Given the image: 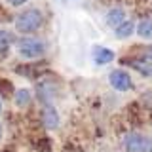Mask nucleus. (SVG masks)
<instances>
[{
    "label": "nucleus",
    "instance_id": "1",
    "mask_svg": "<svg viewBox=\"0 0 152 152\" xmlns=\"http://www.w3.org/2000/svg\"><path fill=\"white\" fill-rule=\"evenodd\" d=\"M44 25V13L38 8H27L15 17V31L21 34H32Z\"/></svg>",
    "mask_w": 152,
    "mask_h": 152
},
{
    "label": "nucleus",
    "instance_id": "2",
    "mask_svg": "<svg viewBox=\"0 0 152 152\" xmlns=\"http://www.w3.org/2000/svg\"><path fill=\"white\" fill-rule=\"evenodd\" d=\"M17 53L23 59H38L46 53V42L38 36H23L17 40Z\"/></svg>",
    "mask_w": 152,
    "mask_h": 152
},
{
    "label": "nucleus",
    "instance_id": "3",
    "mask_svg": "<svg viewBox=\"0 0 152 152\" xmlns=\"http://www.w3.org/2000/svg\"><path fill=\"white\" fill-rule=\"evenodd\" d=\"M124 148L126 152H152V139L145 133H127L124 137Z\"/></svg>",
    "mask_w": 152,
    "mask_h": 152
},
{
    "label": "nucleus",
    "instance_id": "4",
    "mask_svg": "<svg viewBox=\"0 0 152 152\" xmlns=\"http://www.w3.org/2000/svg\"><path fill=\"white\" fill-rule=\"evenodd\" d=\"M108 82L116 91H129L133 88V82H131V76L126 72L124 69H114L110 74H108Z\"/></svg>",
    "mask_w": 152,
    "mask_h": 152
},
{
    "label": "nucleus",
    "instance_id": "5",
    "mask_svg": "<svg viewBox=\"0 0 152 152\" xmlns=\"http://www.w3.org/2000/svg\"><path fill=\"white\" fill-rule=\"evenodd\" d=\"M55 93H57V86L53 80H40L36 84V97L40 103L51 104V101L55 99Z\"/></svg>",
    "mask_w": 152,
    "mask_h": 152
},
{
    "label": "nucleus",
    "instance_id": "6",
    "mask_svg": "<svg viewBox=\"0 0 152 152\" xmlns=\"http://www.w3.org/2000/svg\"><path fill=\"white\" fill-rule=\"evenodd\" d=\"M42 124L46 129H57L59 126V112L55 110L53 104H44L42 108Z\"/></svg>",
    "mask_w": 152,
    "mask_h": 152
},
{
    "label": "nucleus",
    "instance_id": "7",
    "mask_svg": "<svg viewBox=\"0 0 152 152\" xmlns=\"http://www.w3.org/2000/svg\"><path fill=\"white\" fill-rule=\"evenodd\" d=\"M122 21H126V12H124L122 8H112V10H108L107 15H104V23L110 28H116Z\"/></svg>",
    "mask_w": 152,
    "mask_h": 152
},
{
    "label": "nucleus",
    "instance_id": "8",
    "mask_svg": "<svg viewBox=\"0 0 152 152\" xmlns=\"http://www.w3.org/2000/svg\"><path fill=\"white\" fill-rule=\"evenodd\" d=\"M112 59H114V51L108 50V48L97 46L93 50V61H95V65H107V63H110Z\"/></svg>",
    "mask_w": 152,
    "mask_h": 152
},
{
    "label": "nucleus",
    "instance_id": "9",
    "mask_svg": "<svg viewBox=\"0 0 152 152\" xmlns=\"http://www.w3.org/2000/svg\"><path fill=\"white\" fill-rule=\"evenodd\" d=\"M133 32H135V25H133V21L129 19H126V21H122L120 25L114 28V34H116L118 40H124V38H129Z\"/></svg>",
    "mask_w": 152,
    "mask_h": 152
},
{
    "label": "nucleus",
    "instance_id": "10",
    "mask_svg": "<svg viewBox=\"0 0 152 152\" xmlns=\"http://www.w3.org/2000/svg\"><path fill=\"white\" fill-rule=\"evenodd\" d=\"M13 101H15V104L19 108H25L31 104L32 101V93H31V89H25V88H21V89H17L15 95H13Z\"/></svg>",
    "mask_w": 152,
    "mask_h": 152
},
{
    "label": "nucleus",
    "instance_id": "11",
    "mask_svg": "<svg viewBox=\"0 0 152 152\" xmlns=\"http://www.w3.org/2000/svg\"><path fill=\"white\" fill-rule=\"evenodd\" d=\"M137 34L141 38H152V19H141L137 23Z\"/></svg>",
    "mask_w": 152,
    "mask_h": 152
},
{
    "label": "nucleus",
    "instance_id": "12",
    "mask_svg": "<svg viewBox=\"0 0 152 152\" xmlns=\"http://www.w3.org/2000/svg\"><path fill=\"white\" fill-rule=\"evenodd\" d=\"M13 44V34L10 31L0 28V53H4L6 50H10V46Z\"/></svg>",
    "mask_w": 152,
    "mask_h": 152
},
{
    "label": "nucleus",
    "instance_id": "13",
    "mask_svg": "<svg viewBox=\"0 0 152 152\" xmlns=\"http://www.w3.org/2000/svg\"><path fill=\"white\" fill-rule=\"evenodd\" d=\"M133 69H137L141 74L145 76H152V61H146V59H141V61H133Z\"/></svg>",
    "mask_w": 152,
    "mask_h": 152
},
{
    "label": "nucleus",
    "instance_id": "14",
    "mask_svg": "<svg viewBox=\"0 0 152 152\" xmlns=\"http://www.w3.org/2000/svg\"><path fill=\"white\" fill-rule=\"evenodd\" d=\"M142 59H146V61H152V46H146V48H142Z\"/></svg>",
    "mask_w": 152,
    "mask_h": 152
},
{
    "label": "nucleus",
    "instance_id": "15",
    "mask_svg": "<svg viewBox=\"0 0 152 152\" xmlns=\"http://www.w3.org/2000/svg\"><path fill=\"white\" fill-rule=\"evenodd\" d=\"M6 2L10 6H13V8H19V6H23V4H27L28 0H6Z\"/></svg>",
    "mask_w": 152,
    "mask_h": 152
},
{
    "label": "nucleus",
    "instance_id": "16",
    "mask_svg": "<svg viewBox=\"0 0 152 152\" xmlns=\"http://www.w3.org/2000/svg\"><path fill=\"white\" fill-rule=\"evenodd\" d=\"M2 135H4V127H2V124H0V141H2Z\"/></svg>",
    "mask_w": 152,
    "mask_h": 152
},
{
    "label": "nucleus",
    "instance_id": "17",
    "mask_svg": "<svg viewBox=\"0 0 152 152\" xmlns=\"http://www.w3.org/2000/svg\"><path fill=\"white\" fill-rule=\"evenodd\" d=\"M0 114H2V101H0Z\"/></svg>",
    "mask_w": 152,
    "mask_h": 152
}]
</instances>
